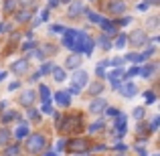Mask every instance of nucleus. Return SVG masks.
<instances>
[{"label":"nucleus","instance_id":"obj_1","mask_svg":"<svg viewBox=\"0 0 160 156\" xmlns=\"http://www.w3.org/2000/svg\"><path fill=\"white\" fill-rule=\"evenodd\" d=\"M93 47H95V41L91 39L85 31H77V37H75V43H73V51L75 53L91 55V49Z\"/></svg>","mask_w":160,"mask_h":156},{"label":"nucleus","instance_id":"obj_2","mask_svg":"<svg viewBox=\"0 0 160 156\" xmlns=\"http://www.w3.org/2000/svg\"><path fill=\"white\" fill-rule=\"evenodd\" d=\"M59 128H61L63 134H71V132H79V128H81V118L79 116H65L63 118V122L59 120Z\"/></svg>","mask_w":160,"mask_h":156},{"label":"nucleus","instance_id":"obj_3","mask_svg":"<svg viewBox=\"0 0 160 156\" xmlns=\"http://www.w3.org/2000/svg\"><path fill=\"white\" fill-rule=\"evenodd\" d=\"M45 146H47V138H45L43 134H32V136H28V140H27V148H28V152H32V154L43 152Z\"/></svg>","mask_w":160,"mask_h":156},{"label":"nucleus","instance_id":"obj_4","mask_svg":"<svg viewBox=\"0 0 160 156\" xmlns=\"http://www.w3.org/2000/svg\"><path fill=\"white\" fill-rule=\"evenodd\" d=\"M69 144V152H73V154H85V152H89V142L87 140H83V138H75V140H71V142H67Z\"/></svg>","mask_w":160,"mask_h":156},{"label":"nucleus","instance_id":"obj_5","mask_svg":"<svg viewBox=\"0 0 160 156\" xmlns=\"http://www.w3.org/2000/svg\"><path fill=\"white\" fill-rule=\"evenodd\" d=\"M146 41H148V35H146L144 31H140V28H138V31H134L132 35H130V43H132L134 47H142Z\"/></svg>","mask_w":160,"mask_h":156},{"label":"nucleus","instance_id":"obj_6","mask_svg":"<svg viewBox=\"0 0 160 156\" xmlns=\"http://www.w3.org/2000/svg\"><path fill=\"white\" fill-rule=\"evenodd\" d=\"M63 47L65 49H73V43H75V37H77V31L75 28H63Z\"/></svg>","mask_w":160,"mask_h":156},{"label":"nucleus","instance_id":"obj_7","mask_svg":"<svg viewBox=\"0 0 160 156\" xmlns=\"http://www.w3.org/2000/svg\"><path fill=\"white\" fill-rule=\"evenodd\" d=\"M108 12L109 14H124L126 12V2L124 0H112V2H108Z\"/></svg>","mask_w":160,"mask_h":156},{"label":"nucleus","instance_id":"obj_8","mask_svg":"<svg viewBox=\"0 0 160 156\" xmlns=\"http://www.w3.org/2000/svg\"><path fill=\"white\" fill-rule=\"evenodd\" d=\"M118 89H120V93L124 95V98H134V95L138 93V87H136V83H132V81H128L126 85H118Z\"/></svg>","mask_w":160,"mask_h":156},{"label":"nucleus","instance_id":"obj_9","mask_svg":"<svg viewBox=\"0 0 160 156\" xmlns=\"http://www.w3.org/2000/svg\"><path fill=\"white\" fill-rule=\"evenodd\" d=\"M126 124H128V116L126 113H118L116 116V130H118L116 136L118 138H122L126 134Z\"/></svg>","mask_w":160,"mask_h":156},{"label":"nucleus","instance_id":"obj_10","mask_svg":"<svg viewBox=\"0 0 160 156\" xmlns=\"http://www.w3.org/2000/svg\"><path fill=\"white\" fill-rule=\"evenodd\" d=\"M10 71L14 75H24L28 71V61H27V59H18V61H14L12 67H10Z\"/></svg>","mask_w":160,"mask_h":156},{"label":"nucleus","instance_id":"obj_11","mask_svg":"<svg viewBox=\"0 0 160 156\" xmlns=\"http://www.w3.org/2000/svg\"><path fill=\"white\" fill-rule=\"evenodd\" d=\"M35 99H37V93L32 89H27V91H22V93H20L18 102L22 103V105H27V108H31V105L35 103Z\"/></svg>","mask_w":160,"mask_h":156},{"label":"nucleus","instance_id":"obj_12","mask_svg":"<svg viewBox=\"0 0 160 156\" xmlns=\"http://www.w3.org/2000/svg\"><path fill=\"white\" fill-rule=\"evenodd\" d=\"M98 24H99V27L103 28V33H106L108 37H113V35H118V28H116V24H113V23H109V20L102 18V20H99Z\"/></svg>","mask_w":160,"mask_h":156},{"label":"nucleus","instance_id":"obj_13","mask_svg":"<svg viewBox=\"0 0 160 156\" xmlns=\"http://www.w3.org/2000/svg\"><path fill=\"white\" fill-rule=\"evenodd\" d=\"M122 77H124V69H122V67H118L116 71H112V73L108 75V79H109V81H112V85L116 87V89H118V85H120Z\"/></svg>","mask_w":160,"mask_h":156},{"label":"nucleus","instance_id":"obj_14","mask_svg":"<svg viewBox=\"0 0 160 156\" xmlns=\"http://www.w3.org/2000/svg\"><path fill=\"white\" fill-rule=\"evenodd\" d=\"M55 102H57L59 105H63V108H69V105H71V98H69L67 91H57V93H55Z\"/></svg>","mask_w":160,"mask_h":156},{"label":"nucleus","instance_id":"obj_15","mask_svg":"<svg viewBox=\"0 0 160 156\" xmlns=\"http://www.w3.org/2000/svg\"><path fill=\"white\" fill-rule=\"evenodd\" d=\"M81 12H83L81 0H73V2H71V6H69V16H71V18H77Z\"/></svg>","mask_w":160,"mask_h":156},{"label":"nucleus","instance_id":"obj_16","mask_svg":"<svg viewBox=\"0 0 160 156\" xmlns=\"http://www.w3.org/2000/svg\"><path fill=\"white\" fill-rule=\"evenodd\" d=\"M106 99H102V98H98L95 102H91V105H89V109H91V113H102L103 109H106Z\"/></svg>","mask_w":160,"mask_h":156},{"label":"nucleus","instance_id":"obj_17","mask_svg":"<svg viewBox=\"0 0 160 156\" xmlns=\"http://www.w3.org/2000/svg\"><path fill=\"white\" fill-rule=\"evenodd\" d=\"M156 69H158L156 63H150V65H146V67H140V71H138V73H140L142 77H152V75L156 73Z\"/></svg>","mask_w":160,"mask_h":156},{"label":"nucleus","instance_id":"obj_18","mask_svg":"<svg viewBox=\"0 0 160 156\" xmlns=\"http://www.w3.org/2000/svg\"><path fill=\"white\" fill-rule=\"evenodd\" d=\"M65 65L69 67V69H77V67L81 65V57H79V53L77 55H69V57L65 59Z\"/></svg>","mask_w":160,"mask_h":156},{"label":"nucleus","instance_id":"obj_19","mask_svg":"<svg viewBox=\"0 0 160 156\" xmlns=\"http://www.w3.org/2000/svg\"><path fill=\"white\" fill-rule=\"evenodd\" d=\"M73 83H75V85H79V87H83V85L87 83V73H85L83 69L77 71V73L73 75Z\"/></svg>","mask_w":160,"mask_h":156},{"label":"nucleus","instance_id":"obj_20","mask_svg":"<svg viewBox=\"0 0 160 156\" xmlns=\"http://www.w3.org/2000/svg\"><path fill=\"white\" fill-rule=\"evenodd\" d=\"M31 16H32V8H24V10H20L16 14V20L18 23H27V20H31Z\"/></svg>","mask_w":160,"mask_h":156},{"label":"nucleus","instance_id":"obj_21","mask_svg":"<svg viewBox=\"0 0 160 156\" xmlns=\"http://www.w3.org/2000/svg\"><path fill=\"white\" fill-rule=\"evenodd\" d=\"M53 77H55V81H65V77H67V73H65V69H61V67H53Z\"/></svg>","mask_w":160,"mask_h":156},{"label":"nucleus","instance_id":"obj_22","mask_svg":"<svg viewBox=\"0 0 160 156\" xmlns=\"http://www.w3.org/2000/svg\"><path fill=\"white\" fill-rule=\"evenodd\" d=\"M10 136H12V134H10V130H8V128L0 130V146H6L8 140H10Z\"/></svg>","mask_w":160,"mask_h":156},{"label":"nucleus","instance_id":"obj_23","mask_svg":"<svg viewBox=\"0 0 160 156\" xmlns=\"http://www.w3.org/2000/svg\"><path fill=\"white\" fill-rule=\"evenodd\" d=\"M95 43H99V45H102V47H103V51H109V49H112V43H109V39H108V35H106V33H103V35L99 37V39L95 41Z\"/></svg>","mask_w":160,"mask_h":156},{"label":"nucleus","instance_id":"obj_24","mask_svg":"<svg viewBox=\"0 0 160 156\" xmlns=\"http://www.w3.org/2000/svg\"><path fill=\"white\" fill-rule=\"evenodd\" d=\"M39 91H41V99H43V102H51V89H49L47 85H41Z\"/></svg>","mask_w":160,"mask_h":156},{"label":"nucleus","instance_id":"obj_25","mask_svg":"<svg viewBox=\"0 0 160 156\" xmlns=\"http://www.w3.org/2000/svg\"><path fill=\"white\" fill-rule=\"evenodd\" d=\"M136 132H138V136H148V134H152V132H150V128H148V124H146V122H144V124H142V122L138 124Z\"/></svg>","mask_w":160,"mask_h":156},{"label":"nucleus","instance_id":"obj_26","mask_svg":"<svg viewBox=\"0 0 160 156\" xmlns=\"http://www.w3.org/2000/svg\"><path fill=\"white\" fill-rule=\"evenodd\" d=\"M103 128H106V124H103V120H98V122H93V124H91V126H89L87 130H89L91 134H95V132H99V130H103Z\"/></svg>","mask_w":160,"mask_h":156},{"label":"nucleus","instance_id":"obj_27","mask_svg":"<svg viewBox=\"0 0 160 156\" xmlns=\"http://www.w3.org/2000/svg\"><path fill=\"white\" fill-rule=\"evenodd\" d=\"M108 65H109V61H102L98 67H95V75H98V77H106V73H103V71H106Z\"/></svg>","mask_w":160,"mask_h":156},{"label":"nucleus","instance_id":"obj_28","mask_svg":"<svg viewBox=\"0 0 160 156\" xmlns=\"http://www.w3.org/2000/svg\"><path fill=\"white\" fill-rule=\"evenodd\" d=\"M4 10L6 12H14L16 10V0H4Z\"/></svg>","mask_w":160,"mask_h":156},{"label":"nucleus","instance_id":"obj_29","mask_svg":"<svg viewBox=\"0 0 160 156\" xmlns=\"http://www.w3.org/2000/svg\"><path fill=\"white\" fill-rule=\"evenodd\" d=\"M14 134H16V138H24V136H28V128L22 124V126H18V128H16Z\"/></svg>","mask_w":160,"mask_h":156},{"label":"nucleus","instance_id":"obj_30","mask_svg":"<svg viewBox=\"0 0 160 156\" xmlns=\"http://www.w3.org/2000/svg\"><path fill=\"white\" fill-rule=\"evenodd\" d=\"M16 112H4V116H2V122L4 124H8V122H12V120H16Z\"/></svg>","mask_w":160,"mask_h":156},{"label":"nucleus","instance_id":"obj_31","mask_svg":"<svg viewBox=\"0 0 160 156\" xmlns=\"http://www.w3.org/2000/svg\"><path fill=\"white\" fill-rule=\"evenodd\" d=\"M126 41H128V37L126 35H118V39H116V49H122L126 45Z\"/></svg>","mask_w":160,"mask_h":156},{"label":"nucleus","instance_id":"obj_32","mask_svg":"<svg viewBox=\"0 0 160 156\" xmlns=\"http://www.w3.org/2000/svg\"><path fill=\"white\" fill-rule=\"evenodd\" d=\"M51 71H53V63H43V67H41L39 73L41 75H47V73H51Z\"/></svg>","mask_w":160,"mask_h":156},{"label":"nucleus","instance_id":"obj_33","mask_svg":"<svg viewBox=\"0 0 160 156\" xmlns=\"http://www.w3.org/2000/svg\"><path fill=\"white\" fill-rule=\"evenodd\" d=\"M102 89H103V85H102V83H93V85L89 87V93H91V95H95V93H102Z\"/></svg>","mask_w":160,"mask_h":156},{"label":"nucleus","instance_id":"obj_34","mask_svg":"<svg viewBox=\"0 0 160 156\" xmlns=\"http://www.w3.org/2000/svg\"><path fill=\"white\" fill-rule=\"evenodd\" d=\"M126 61H132V63H142V61H140V55H138V53H128V55H126Z\"/></svg>","mask_w":160,"mask_h":156},{"label":"nucleus","instance_id":"obj_35","mask_svg":"<svg viewBox=\"0 0 160 156\" xmlns=\"http://www.w3.org/2000/svg\"><path fill=\"white\" fill-rule=\"evenodd\" d=\"M87 16H89L91 23H99V20H102V16H99L98 12H93V10H87Z\"/></svg>","mask_w":160,"mask_h":156},{"label":"nucleus","instance_id":"obj_36","mask_svg":"<svg viewBox=\"0 0 160 156\" xmlns=\"http://www.w3.org/2000/svg\"><path fill=\"white\" fill-rule=\"evenodd\" d=\"M144 98H146V103H154L156 102V93H154V91H146Z\"/></svg>","mask_w":160,"mask_h":156},{"label":"nucleus","instance_id":"obj_37","mask_svg":"<svg viewBox=\"0 0 160 156\" xmlns=\"http://www.w3.org/2000/svg\"><path fill=\"white\" fill-rule=\"evenodd\" d=\"M158 124H160V116H154V120L150 122V132H156V130H158Z\"/></svg>","mask_w":160,"mask_h":156},{"label":"nucleus","instance_id":"obj_38","mask_svg":"<svg viewBox=\"0 0 160 156\" xmlns=\"http://www.w3.org/2000/svg\"><path fill=\"white\" fill-rule=\"evenodd\" d=\"M103 112H106L109 118H116L118 113H120V109H116V108H108V105H106V109H103Z\"/></svg>","mask_w":160,"mask_h":156},{"label":"nucleus","instance_id":"obj_39","mask_svg":"<svg viewBox=\"0 0 160 156\" xmlns=\"http://www.w3.org/2000/svg\"><path fill=\"white\" fill-rule=\"evenodd\" d=\"M20 4H22L24 8H35L37 6V0H20Z\"/></svg>","mask_w":160,"mask_h":156},{"label":"nucleus","instance_id":"obj_40","mask_svg":"<svg viewBox=\"0 0 160 156\" xmlns=\"http://www.w3.org/2000/svg\"><path fill=\"white\" fill-rule=\"evenodd\" d=\"M43 113H55L51 102H43Z\"/></svg>","mask_w":160,"mask_h":156},{"label":"nucleus","instance_id":"obj_41","mask_svg":"<svg viewBox=\"0 0 160 156\" xmlns=\"http://www.w3.org/2000/svg\"><path fill=\"white\" fill-rule=\"evenodd\" d=\"M32 49H35V43H32V39H31V41H27V43L22 45V51H24V53L32 51Z\"/></svg>","mask_w":160,"mask_h":156},{"label":"nucleus","instance_id":"obj_42","mask_svg":"<svg viewBox=\"0 0 160 156\" xmlns=\"http://www.w3.org/2000/svg\"><path fill=\"white\" fill-rule=\"evenodd\" d=\"M122 63H124V59H122V57H113L112 61H109V65H113V67H122Z\"/></svg>","mask_w":160,"mask_h":156},{"label":"nucleus","instance_id":"obj_43","mask_svg":"<svg viewBox=\"0 0 160 156\" xmlns=\"http://www.w3.org/2000/svg\"><path fill=\"white\" fill-rule=\"evenodd\" d=\"M144 108H136V109H134V118H138V120H142V116H144Z\"/></svg>","mask_w":160,"mask_h":156},{"label":"nucleus","instance_id":"obj_44","mask_svg":"<svg viewBox=\"0 0 160 156\" xmlns=\"http://www.w3.org/2000/svg\"><path fill=\"white\" fill-rule=\"evenodd\" d=\"M20 152V148L18 146H10V148H6L4 150V154H18Z\"/></svg>","mask_w":160,"mask_h":156},{"label":"nucleus","instance_id":"obj_45","mask_svg":"<svg viewBox=\"0 0 160 156\" xmlns=\"http://www.w3.org/2000/svg\"><path fill=\"white\" fill-rule=\"evenodd\" d=\"M65 146H67V140H59V142H57V148H55V152H61Z\"/></svg>","mask_w":160,"mask_h":156},{"label":"nucleus","instance_id":"obj_46","mask_svg":"<svg viewBox=\"0 0 160 156\" xmlns=\"http://www.w3.org/2000/svg\"><path fill=\"white\" fill-rule=\"evenodd\" d=\"M113 150H116V152H126L128 146H126V144H116V146H113Z\"/></svg>","mask_w":160,"mask_h":156},{"label":"nucleus","instance_id":"obj_47","mask_svg":"<svg viewBox=\"0 0 160 156\" xmlns=\"http://www.w3.org/2000/svg\"><path fill=\"white\" fill-rule=\"evenodd\" d=\"M138 71H140V67H138V65H134L132 69L128 71V77H134V75H138Z\"/></svg>","mask_w":160,"mask_h":156},{"label":"nucleus","instance_id":"obj_48","mask_svg":"<svg viewBox=\"0 0 160 156\" xmlns=\"http://www.w3.org/2000/svg\"><path fill=\"white\" fill-rule=\"evenodd\" d=\"M130 20H132V18H130V16H124V18H120V20H118L116 24H120V27H124V24H128Z\"/></svg>","mask_w":160,"mask_h":156},{"label":"nucleus","instance_id":"obj_49","mask_svg":"<svg viewBox=\"0 0 160 156\" xmlns=\"http://www.w3.org/2000/svg\"><path fill=\"white\" fill-rule=\"evenodd\" d=\"M28 118H32V120H39V112H37V109H28Z\"/></svg>","mask_w":160,"mask_h":156},{"label":"nucleus","instance_id":"obj_50","mask_svg":"<svg viewBox=\"0 0 160 156\" xmlns=\"http://www.w3.org/2000/svg\"><path fill=\"white\" fill-rule=\"evenodd\" d=\"M79 91H81V87H79V85H75V83L69 87V93H79Z\"/></svg>","mask_w":160,"mask_h":156},{"label":"nucleus","instance_id":"obj_51","mask_svg":"<svg viewBox=\"0 0 160 156\" xmlns=\"http://www.w3.org/2000/svg\"><path fill=\"white\" fill-rule=\"evenodd\" d=\"M156 24H158V16H152V18L148 20V27H152V28H154Z\"/></svg>","mask_w":160,"mask_h":156},{"label":"nucleus","instance_id":"obj_52","mask_svg":"<svg viewBox=\"0 0 160 156\" xmlns=\"http://www.w3.org/2000/svg\"><path fill=\"white\" fill-rule=\"evenodd\" d=\"M51 33H63V27H61V24H53V27H51Z\"/></svg>","mask_w":160,"mask_h":156},{"label":"nucleus","instance_id":"obj_53","mask_svg":"<svg viewBox=\"0 0 160 156\" xmlns=\"http://www.w3.org/2000/svg\"><path fill=\"white\" fill-rule=\"evenodd\" d=\"M41 20H49V8H45V10L41 12Z\"/></svg>","mask_w":160,"mask_h":156},{"label":"nucleus","instance_id":"obj_54","mask_svg":"<svg viewBox=\"0 0 160 156\" xmlns=\"http://www.w3.org/2000/svg\"><path fill=\"white\" fill-rule=\"evenodd\" d=\"M136 152H138V154H146V148H144L142 144H136Z\"/></svg>","mask_w":160,"mask_h":156},{"label":"nucleus","instance_id":"obj_55","mask_svg":"<svg viewBox=\"0 0 160 156\" xmlns=\"http://www.w3.org/2000/svg\"><path fill=\"white\" fill-rule=\"evenodd\" d=\"M18 85H20V83H18V81H14V83H10V91H14V89H18Z\"/></svg>","mask_w":160,"mask_h":156},{"label":"nucleus","instance_id":"obj_56","mask_svg":"<svg viewBox=\"0 0 160 156\" xmlns=\"http://www.w3.org/2000/svg\"><path fill=\"white\" fill-rule=\"evenodd\" d=\"M146 8H148V4H146V2H142V4H138V10H146Z\"/></svg>","mask_w":160,"mask_h":156},{"label":"nucleus","instance_id":"obj_57","mask_svg":"<svg viewBox=\"0 0 160 156\" xmlns=\"http://www.w3.org/2000/svg\"><path fill=\"white\" fill-rule=\"evenodd\" d=\"M57 4H59V0H49V6H53V8H55Z\"/></svg>","mask_w":160,"mask_h":156},{"label":"nucleus","instance_id":"obj_58","mask_svg":"<svg viewBox=\"0 0 160 156\" xmlns=\"http://www.w3.org/2000/svg\"><path fill=\"white\" fill-rule=\"evenodd\" d=\"M146 4H158V0H146Z\"/></svg>","mask_w":160,"mask_h":156},{"label":"nucleus","instance_id":"obj_59","mask_svg":"<svg viewBox=\"0 0 160 156\" xmlns=\"http://www.w3.org/2000/svg\"><path fill=\"white\" fill-rule=\"evenodd\" d=\"M4 108H6V102H2V103H0V112H2Z\"/></svg>","mask_w":160,"mask_h":156},{"label":"nucleus","instance_id":"obj_60","mask_svg":"<svg viewBox=\"0 0 160 156\" xmlns=\"http://www.w3.org/2000/svg\"><path fill=\"white\" fill-rule=\"evenodd\" d=\"M4 75H6V73H0V79H4Z\"/></svg>","mask_w":160,"mask_h":156},{"label":"nucleus","instance_id":"obj_61","mask_svg":"<svg viewBox=\"0 0 160 156\" xmlns=\"http://www.w3.org/2000/svg\"><path fill=\"white\" fill-rule=\"evenodd\" d=\"M2 31H4V24H2V27H0V33H2Z\"/></svg>","mask_w":160,"mask_h":156},{"label":"nucleus","instance_id":"obj_62","mask_svg":"<svg viewBox=\"0 0 160 156\" xmlns=\"http://www.w3.org/2000/svg\"><path fill=\"white\" fill-rule=\"evenodd\" d=\"M61 2H71V0H61Z\"/></svg>","mask_w":160,"mask_h":156}]
</instances>
